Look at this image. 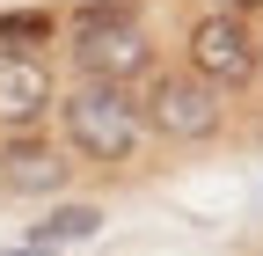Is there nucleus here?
Listing matches in <instances>:
<instances>
[{"instance_id": "obj_1", "label": "nucleus", "mask_w": 263, "mask_h": 256, "mask_svg": "<svg viewBox=\"0 0 263 256\" xmlns=\"http://www.w3.org/2000/svg\"><path fill=\"white\" fill-rule=\"evenodd\" d=\"M59 147L73 169H132L146 154L139 132V103L124 88H95V81H66L59 88Z\"/></svg>"}, {"instance_id": "obj_2", "label": "nucleus", "mask_w": 263, "mask_h": 256, "mask_svg": "<svg viewBox=\"0 0 263 256\" xmlns=\"http://www.w3.org/2000/svg\"><path fill=\"white\" fill-rule=\"evenodd\" d=\"M176 66L197 74L212 95H256L263 88V22L197 8L183 22V59H176Z\"/></svg>"}, {"instance_id": "obj_3", "label": "nucleus", "mask_w": 263, "mask_h": 256, "mask_svg": "<svg viewBox=\"0 0 263 256\" xmlns=\"http://www.w3.org/2000/svg\"><path fill=\"white\" fill-rule=\"evenodd\" d=\"M132 103H139V132L161 147H212L227 132V95H212L183 66H154L132 88Z\"/></svg>"}, {"instance_id": "obj_4", "label": "nucleus", "mask_w": 263, "mask_h": 256, "mask_svg": "<svg viewBox=\"0 0 263 256\" xmlns=\"http://www.w3.org/2000/svg\"><path fill=\"white\" fill-rule=\"evenodd\" d=\"M161 66V44L146 22H110V29H66V74L95 88H139Z\"/></svg>"}, {"instance_id": "obj_5", "label": "nucleus", "mask_w": 263, "mask_h": 256, "mask_svg": "<svg viewBox=\"0 0 263 256\" xmlns=\"http://www.w3.org/2000/svg\"><path fill=\"white\" fill-rule=\"evenodd\" d=\"M73 161H66V147L51 132H8L0 139V198L15 205H59L66 190H73Z\"/></svg>"}, {"instance_id": "obj_6", "label": "nucleus", "mask_w": 263, "mask_h": 256, "mask_svg": "<svg viewBox=\"0 0 263 256\" xmlns=\"http://www.w3.org/2000/svg\"><path fill=\"white\" fill-rule=\"evenodd\" d=\"M59 88H66V81L51 74V59L0 51V139H8V132H51Z\"/></svg>"}, {"instance_id": "obj_7", "label": "nucleus", "mask_w": 263, "mask_h": 256, "mask_svg": "<svg viewBox=\"0 0 263 256\" xmlns=\"http://www.w3.org/2000/svg\"><path fill=\"white\" fill-rule=\"evenodd\" d=\"M59 37H66V8H0V51L44 59Z\"/></svg>"}, {"instance_id": "obj_8", "label": "nucleus", "mask_w": 263, "mask_h": 256, "mask_svg": "<svg viewBox=\"0 0 263 256\" xmlns=\"http://www.w3.org/2000/svg\"><path fill=\"white\" fill-rule=\"evenodd\" d=\"M95 227H103V205H44V220L29 227V249H44V256H59V249H73V242H95Z\"/></svg>"}, {"instance_id": "obj_9", "label": "nucleus", "mask_w": 263, "mask_h": 256, "mask_svg": "<svg viewBox=\"0 0 263 256\" xmlns=\"http://www.w3.org/2000/svg\"><path fill=\"white\" fill-rule=\"evenodd\" d=\"M110 22H146V0H81V8H66V29H110Z\"/></svg>"}, {"instance_id": "obj_10", "label": "nucleus", "mask_w": 263, "mask_h": 256, "mask_svg": "<svg viewBox=\"0 0 263 256\" xmlns=\"http://www.w3.org/2000/svg\"><path fill=\"white\" fill-rule=\"evenodd\" d=\"M205 8H212V15H241V22H256L263 0H205Z\"/></svg>"}, {"instance_id": "obj_11", "label": "nucleus", "mask_w": 263, "mask_h": 256, "mask_svg": "<svg viewBox=\"0 0 263 256\" xmlns=\"http://www.w3.org/2000/svg\"><path fill=\"white\" fill-rule=\"evenodd\" d=\"M249 139H256V147H263V103H256V117H249Z\"/></svg>"}, {"instance_id": "obj_12", "label": "nucleus", "mask_w": 263, "mask_h": 256, "mask_svg": "<svg viewBox=\"0 0 263 256\" xmlns=\"http://www.w3.org/2000/svg\"><path fill=\"white\" fill-rule=\"evenodd\" d=\"M8 256H44V249H8Z\"/></svg>"}]
</instances>
